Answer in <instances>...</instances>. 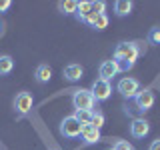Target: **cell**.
Instances as JSON below:
<instances>
[{
    "label": "cell",
    "instance_id": "obj_1",
    "mask_svg": "<svg viewBox=\"0 0 160 150\" xmlns=\"http://www.w3.org/2000/svg\"><path fill=\"white\" fill-rule=\"evenodd\" d=\"M144 54V46L140 42H120L114 48V60L120 64L122 70H130L136 64L138 56Z\"/></svg>",
    "mask_w": 160,
    "mask_h": 150
},
{
    "label": "cell",
    "instance_id": "obj_2",
    "mask_svg": "<svg viewBox=\"0 0 160 150\" xmlns=\"http://www.w3.org/2000/svg\"><path fill=\"white\" fill-rule=\"evenodd\" d=\"M94 104H96V100H94L90 90L78 88V90L72 92V106H74V110H94Z\"/></svg>",
    "mask_w": 160,
    "mask_h": 150
},
{
    "label": "cell",
    "instance_id": "obj_3",
    "mask_svg": "<svg viewBox=\"0 0 160 150\" xmlns=\"http://www.w3.org/2000/svg\"><path fill=\"white\" fill-rule=\"evenodd\" d=\"M116 92H120L124 98H134L136 94L140 92V82L136 78H132V76H124V78H120L118 80V84H116Z\"/></svg>",
    "mask_w": 160,
    "mask_h": 150
},
{
    "label": "cell",
    "instance_id": "obj_4",
    "mask_svg": "<svg viewBox=\"0 0 160 150\" xmlns=\"http://www.w3.org/2000/svg\"><path fill=\"white\" fill-rule=\"evenodd\" d=\"M82 126L84 124H80L78 120L70 114V116H66L60 122V134H62L64 138H78L80 134H82Z\"/></svg>",
    "mask_w": 160,
    "mask_h": 150
},
{
    "label": "cell",
    "instance_id": "obj_5",
    "mask_svg": "<svg viewBox=\"0 0 160 150\" xmlns=\"http://www.w3.org/2000/svg\"><path fill=\"white\" fill-rule=\"evenodd\" d=\"M14 110H16L18 116H24V114H28L30 110L34 106V96L26 90H22V92H18L16 96H14Z\"/></svg>",
    "mask_w": 160,
    "mask_h": 150
},
{
    "label": "cell",
    "instance_id": "obj_6",
    "mask_svg": "<svg viewBox=\"0 0 160 150\" xmlns=\"http://www.w3.org/2000/svg\"><path fill=\"white\" fill-rule=\"evenodd\" d=\"M90 92H92V96H94L96 102H104V100H108L112 96V84L106 82V80H102V78H96L92 82Z\"/></svg>",
    "mask_w": 160,
    "mask_h": 150
},
{
    "label": "cell",
    "instance_id": "obj_7",
    "mask_svg": "<svg viewBox=\"0 0 160 150\" xmlns=\"http://www.w3.org/2000/svg\"><path fill=\"white\" fill-rule=\"evenodd\" d=\"M134 104H136L138 112H148L150 108L154 106V92L150 88H140V92L134 96Z\"/></svg>",
    "mask_w": 160,
    "mask_h": 150
},
{
    "label": "cell",
    "instance_id": "obj_8",
    "mask_svg": "<svg viewBox=\"0 0 160 150\" xmlns=\"http://www.w3.org/2000/svg\"><path fill=\"white\" fill-rule=\"evenodd\" d=\"M122 72V68H120V64L116 62V60H104L102 64H100V68H98V74H100V78L102 80H106V82H110L114 76H118V74Z\"/></svg>",
    "mask_w": 160,
    "mask_h": 150
},
{
    "label": "cell",
    "instance_id": "obj_9",
    "mask_svg": "<svg viewBox=\"0 0 160 150\" xmlns=\"http://www.w3.org/2000/svg\"><path fill=\"white\" fill-rule=\"evenodd\" d=\"M148 132H150V122L146 118H134L130 122V134H132V138H144V136H148Z\"/></svg>",
    "mask_w": 160,
    "mask_h": 150
},
{
    "label": "cell",
    "instance_id": "obj_10",
    "mask_svg": "<svg viewBox=\"0 0 160 150\" xmlns=\"http://www.w3.org/2000/svg\"><path fill=\"white\" fill-rule=\"evenodd\" d=\"M80 138H82V142L86 144V146H90V144H98L100 140H102V134H100V130L94 128L92 124H84Z\"/></svg>",
    "mask_w": 160,
    "mask_h": 150
},
{
    "label": "cell",
    "instance_id": "obj_11",
    "mask_svg": "<svg viewBox=\"0 0 160 150\" xmlns=\"http://www.w3.org/2000/svg\"><path fill=\"white\" fill-rule=\"evenodd\" d=\"M62 76L68 80V82H78L80 78L84 76V68L80 64H66L62 68Z\"/></svg>",
    "mask_w": 160,
    "mask_h": 150
},
{
    "label": "cell",
    "instance_id": "obj_12",
    "mask_svg": "<svg viewBox=\"0 0 160 150\" xmlns=\"http://www.w3.org/2000/svg\"><path fill=\"white\" fill-rule=\"evenodd\" d=\"M50 78H52V68L48 64H38L36 70H34V80L38 84H48Z\"/></svg>",
    "mask_w": 160,
    "mask_h": 150
},
{
    "label": "cell",
    "instance_id": "obj_13",
    "mask_svg": "<svg viewBox=\"0 0 160 150\" xmlns=\"http://www.w3.org/2000/svg\"><path fill=\"white\" fill-rule=\"evenodd\" d=\"M132 8H134V4L130 2V0H116V2H114V14H116L118 18L128 16V14L132 12Z\"/></svg>",
    "mask_w": 160,
    "mask_h": 150
},
{
    "label": "cell",
    "instance_id": "obj_14",
    "mask_svg": "<svg viewBox=\"0 0 160 150\" xmlns=\"http://www.w3.org/2000/svg\"><path fill=\"white\" fill-rule=\"evenodd\" d=\"M90 14H92V2H78V8H76V14H74V16H76L80 22L86 24Z\"/></svg>",
    "mask_w": 160,
    "mask_h": 150
},
{
    "label": "cell",
    "instance_id": "obj_15",
    "mask_svg": "<svg viewBox=\"0 0 160 150\" xmlns=\"http://www.w3.org/2000/svg\"><path fill=\"white\" fill-rule=\"evenodd\" d=\"M14 70V58L10 54H2L0 56V76H6Z\"/></svg>",
    "mask_w": 160,
    "mask_h": 150
},
{
    "label": "cell",
    "instance_id": "obj_16",
    "mask_svg": "<svg viewBox=\"0 0 160 150\" xmlns=\"http://www.w3.org/2000/svg\"><path fill=\"white\" fill-rule=\"evenodd\" d=\"M58 8L64 16H70V14H76V8H78V2L74 0H66V2H58Z\"/></svg>",
    "mask_w": 160,
    "mask_h": 150
},
{
    "label": "cell",
    "instance_id": "obj_17",
    "mask_svg": "<svg viewBox=\"0 0 160 150\" xmlns=\"http://www.w3.org/2000/svg\"><path fill=\"white\" fill-rule=\"evenodd\" d=\"M108 22H110V20H108V16H106V12H104V14H98V16L92 20V24H90V26H92L94 30H98V32H100V30L108 28Z\"/></svg>",
    "mask_w": 160,
    "mask_h": 150
},
{
    "label": "cell",
    "instance_id": "obj_18",
    "mask_svg": "<svg viewBox=\"0 0 160 150\" xmlns=\"http://www.w3.org/2000/svg\"><path fill=\"white\" fill-rule=\"evenodd\" d=\"M72 116L76 118L80 124H90V118H92V110H74Z\"/></svg>",
    "mask_w": 160,
    "mask_h": 150
},
{
    "label": "cell",
    "instance_id": "obj_19",
    "mask_svg": "<svg viewBox=\"0 0 160 150\" xmlns=\"http://www.w3.org/2000/svg\"><path fill=\"white\" fill-rule=\"evenodd\" d=\"M104 122H106V118H104V114L100 112V110H92V118H90V124H92L94 128H102Z\"/></svg>",
    "mask_w": 160,
    "mask_h": 150
},
{
    "label": "cell",
    "instance_id": "obj_20",
    "mask_svg": "<svg viewBox=\"0 0 160 150\" xmlns=\"http://www.w3.org/2000/svg\"><path fill=\"white\" fill-rule=\"evenodd\" d=\"M148 44H154V46L160 44V28H152L148 32Z\"/></svg>",
    "mask_w": 160,
    "mask_h": 150
},
{
    "label": "cell",
    "instance_id": "obj_21",
    "mask_svg": "<svg viewBox=\"0 0 160 150\" xmlns=\"http://www.w3.org/2000/svg\"><path fill=\"white\" fill-rule=\"evenodd\" d=\"M112 150H134V148H132V144H130L128 140H116Z\"/></svg>",
    "mask_w": 160,
    "mask_h": 150
},
{
    "label": "cell",
    "instance_id": "obj_22",
    "mask_svg": "<svg viewBox=\"0 0 160 150\" xmlns=\"http://www.w3.org/2000/svg\"><path fill=\"white\" fill-rule=\"evenodd\" d=\"M104 8H106V2H92V12L94 14H104Z\"/></svg>",
    "mask_w": 160,
    "mask_h": 150
},
{
    "label": "cell",
    "instance_id": "obj_23",
    "mask_svg": "<svg viewBox=\"0 0 160 150\" xmlns=\"http://www.w3.org/2000/svg\"><path fill=\"white\" fill-rule=\"evenodd\" d=\"M10 6H12V2H10V0H0V14L6 12Z\"/></svg>",
    "mask_w": 160,
    "mask_h": 150
},
{
    "label": "cell",
    "instance_id": "obj_24",
    "mask_svg": "<svg viewBox=\"0 0 160 150\" xmlns=\"http://www.w3.org/2000/svg\"><path fill=\"white\" fill-rule=\"evenodd\" d=\"M148 150H160V138L158 140H152L150 146H148Z\"/></svg>",
    "mask_w": 160,
    "mask_h": 150
},
{
    "label": "cell",
    "instance_id": "obj_25",
    "mask_svg": "<svg viewBox=\"0 0 160 150\" xmlns=\"http://www.w3.org/2000/svg\"><path fill=\"white\" fill-rule=\"evenodd\" d=\"M108 150H112V148H108Z\"/></svg>",
    "mask_w": 160,
    "mask_h": 150
}]
</instances>
